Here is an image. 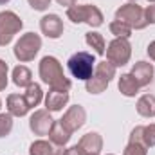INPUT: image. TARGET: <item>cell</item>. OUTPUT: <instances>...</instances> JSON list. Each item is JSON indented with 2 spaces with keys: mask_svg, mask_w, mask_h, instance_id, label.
I'll list each match as a JSON object with an SVG mask.
<instances>
[{
  "mask_svg": "<svg viewBox=\"0 0 155 155\" xmlns=\"http://www.w3.org/2000/svg\"><path fill=\"white\" fill-rule=\"evenodd\" d=\"M78 146L83 155H99L103 150V137L97 132H88L79 139Z\"/></svg>",
  "mask_w": 155,
  "mask_h": 155,
  "instance_id": "8fae6325",
  "label": "cell"
},
{
  "mask_svg": "<svg viewBox=\"0 0 155 155\" xmlns=\"http://www.w3.org/2000/svg\"><path fill=\"white\" fill-rule=\"evenodd\" d=\"M107 87H108V81H105L103 78L96 76V74H92V78L85 81V88L88 94H101L107 90Z\"/></svg>",
  "mask_w": 155,
  "mask_h": 155,
  "instance_id": "603a6c76",
  "label": "cell"
},
{
  "mask_svg": "<svg viewBox=\"0 0 155 155\" xmlns=\"http://www.w3.org/2000/svg\"><path fill=\"white\" fill-rule=\"evenodd\" d=\"M5 107H7V112L13 117H24L31 110L24 94H9L5 99Z\"/></svg>",
  "mask_w": 155,
  "mask_h": 155,
  "instance_id": "4fadbf2b",
  "label": "cell"
},
{
  "mask_svg": "<svg viewBox=\"0 0 155 155\" xmlns=\"http://www.w3.org/2000/svg\"><path fill=\"white\" fill-rule=\"evenodd\" d=\"M7 72H9V67L4 60H0V92L5 90L7 87Z\"/></svg>",
  "mask_w": 155,
  "mask_h": 155,
  "instance_id": "83f0119b",
  "label": "cell"
},
{
  "mask_svg": "<svg viewBox=\"0 0 155 155\" xmlns=\"http://www.w3.org/2000/svg\"><path fill=\"white\" fill-rule=\"evenodd\" d=\"M13 130V116L7 112V114H0V139L9 135Z\"/></svg>",
  "mask_w": 155,
  "mask_h": 155,
  "instance_id": "484cf974",
  "label": "cell"
},
{
  "mask_svg": "<svg viewBox=\"0 0 155 155\" xmlns=\"http://www.w3.org/2000/svg\"><path fill=\"white\" fill-rule=\"evenodd\" d=\"M105 52H107V61H110L116 67H123L132 58V45L128 38H114L108 43V49Z\"/></svg>",
  "mask_w": 155,
  "mask_h": 155,
  "instance_id": "52a82bcc",
  "label": "cell"
},
{
  "mask_svg": "<svg viewBox=\"0 0 155 155\" xmlns=\"http://www.w3.org/2000/svg\"><path fill=\"white\" fill-rule=\"evenodd\" d=\"M13 83L16 87H22V88H27L31 83H33V72L25 67V65H16L13 69Z\"/></svg>",
  "mask_w": 155,
  "mask_h": 155,
  "instance_id": "d6986e66",
  "label": "cell"
},
{
  "mask_svg": "<svg viewBox=\"0 0 155 155\" xmlns=\"http://www.w3.org/2000/svg\"><path fill=\"white\" fill-rule=\"evenodd\" d=\"M61 121V124L72 134V132H76L79 130L83 124H85V121H87V112H85V108L81 107V105H74V107H71L63 117L60 119Z\"/></svg>",
  "mask_w": 155,
  "mask_h": 155,
  "instance_id": "9c48e42d",
  "label": "cell"
},
{
  "mask_svg": "<svg viewBox=\"0 0 155 155\" xmlns=\"http://www.w3.org/2000/svg\"><path fill=\"white\" fill-rule=\"evenodd\" d=\"M24 97H25V101H27L29 108H35V107H38L40 103H41V99H43L41 87H40L38 83H31V85L25 88V92H24Z\"/></svg>",
  "mask_w": 155,
  "mask_h": 155,
  "instance_id": "ffe728a7",
  "label": "cell"
},
{
  "mask_svg": "<svg viewBox=\"0 0 155 155\" xmlns=\"http://www.w3.org/2000/svg\"><path fill=\"white\" fill-rule=\"evenodd\" d=\"M69 90H56L51 88L45 96V110L49 112H60L63 110V107L69 103Z\"/></svg>",
  "mask_w": 155,
  "mask_h": 155,
  "instance_id": "7c38bea8",
  "label": "cell"
},
{
  "mask_svg": "<svg viewBox=\"0 0 155 155\" xmlns=\"http://www.w3.org/2000/svg\"><path fill=\"white\" fill-rule=\"evenodd\" d=\"M65 150L63 146H56L51 141H43L38 139L29 146V155H63Z\"/></svg>",
  "mask_w": 155,
  "mask_h": 155,
  "instance_id": "9a60e30c",
  "label": "cell"
},
{
  "mask_svg": "<svg viewBox=\"0 0 155 155\" xmlns=\"http://www.w3.org/2000/svg\"><path fill=\"white\" fill-rule=\"evenodd\" d=\"M38 74L45 85H49L51 88H56V90H69L72 85L71 79L65 76L61 63L54 56H43L41 58Z\"/></svg>",
  "mask_w": 155,
  "mask_h": 155,
  "instance_id": "6da1fadb",
  "label": "cell"
},
{
  "mask_svg": "<svg viewBox=\"0 0 155 155\" xmlns=\"http://www.w3.org/2000/svg\"><path fill=\"white\" fill-rule=\"evenodd\" d=\"M40 49H41V38L36 33H25L15 43L13 52H15V58L20 63H27V61H31V60L36 58Z\"/></svg>",
  "mask_w": 155,
  "mask_h": 155,
  "instance_id": "277c9868",
  "label": "cell"
},
{
  "mask_svg": "<svg viewBox=\"0 0 155 155\" xmlns=\"http://www.w3.org/2000/svg\"><path fill=\"white\" fill-rule=\"evenodd\" d=\"M56 2H58L61 7H63V5H65V7H71V5H74V4H76L78 0H56Z\"/></svg>",
  "mask_w": 155,
  "mask_h": 155,
  "instance_id": "d6a6232c",
  "label": "cell"
},
{
  "mask_svg": "<svg viewBox=\"0 0 155 155\" xmlns=\"http://www.w3.org/2000/svg\"><path fill=\"white\" fill-rule=\"evenodd\" d=\"M148 56L155 61V40L153 41H150V45H148Z\"/></svg>",
  "mask_w": 155,
  "mask_h": 155,
  "instance_id": "1f68e13d",
  "label": "cell"
},
{
  "mask_svg": "<svg viewBox=\"0 0 155 155\" xmlns=\"http://www.w3.org/2000/svg\"><path fill=\"white\" fill-rule=\"evenodd\" d=\"M128 2H137V0H128Z\"/></svg>",
  "mask_w": 155,
  "mask_h": 155,
  "instance_id": "d590c367",
  "label": "cell"
},
{
  "mask_svg": "<svg viewBox=\"0 0 155 155\" xmlns=\"http://www.w3.org/2000/svg\"><path fill=\"white\" fill-rule=\"evenodd\" d=\"M27 2L35 11H47L51 5V0H27Z\"/></svg>",
  "mask_w": 155,
  "mask_h": 155,
  "instance_id": "f1b7e54d",
  "label": "cell"
},
{
  "mask_svg": "<svg viewBox=\"0 0 155 155\" xmlns=\"http://www.w3.org/2000/svg\"><path fill=\"white\" fill-rule=\"evenodd\" d=\"M67 67H69V72L72 74V78L87 81L88 78H92V74H94L96 58H94V54H90L87 51H79V52L72 54L69 58Z\"/></svg>",
  "mask_w": 155,
  "mask_h": 155,
  "instance_id": "3957f363",
  "label": "cell"
},
{
  "mask_svg": "<svg viewBox=\"0 0 155 155\" xmlns=\"http://www.w3.org/2000/svg\"><path fill=\"white\" fill-rule=\"evenodd\" d=\"M85 41H87V45H88V47H92V49H94V52H96V54H99V56H101V54H105V51H107L105 47H107V45H105V38H103V35H101V33H96V31L87 33V35H85Z\"/></svg>",
  "mask_w": 155,
  "mask_h": 155,
  "instance_id": "44dd1931",
  "label": "cell"
},
{
  "mask_svg": "<svg viewBox=\"0 0 155 155\" xmlns=\"http://www.w3.org/2000/svg\"><path fill=\"white\" fill-rule=\"evenodd\" d=\"M144 144L148 148H153L155 146V123L144 126Z\"/></svg>",
  "mask_w": 155,
  "mask_h": 155,
  "instance_id": "4316f807",
  "label": "cell"
},
{
  "mask_svg": "<svg viewBox=\"0 0 155 155\" xmlns=\"http://www.w3.org/2000/svg\"><path fill=\"white\" fill-rule=\"evenodd\" d=\"M137 114L143 117H153L155 116V96L152 94H144L137 99Z\"/></svg>",
  "mask_w": 155,
  "mask_h": 155,
  "instance_id": "ac0fdd59",
  "label": "cell"
},
{
  "mask_svg": "<svg viewBox=\"0 0 155 155\" xmlns=\"http://www.w3.org/2000/svg\"><path fill=\"white\" fill-rule=\"evenodd\" d=\"M52 124H54V119L51 117L49 110H36L29 119V128L35 135H49Z\"/></svg>",
  "mask_w": 155,
  "mask_h": 155,
  "instance_id": "ba28073f",
  "label": "cell"
},
{
  "mask_svg": "<svg viewBox=\"0 0 155 155\" xmlns=\"http://www.w3.org/2000/svg\"><path fill=\"white\" fill-rule=\"evenodd\" d=\"M117 87H119V92L123 96H126V97H135L137 92H139V88H141L139 83L135 81V78L132 76V74H121Z\"/></svg>",
  "mask_w": 155,
  "mask_h": 155,
  "instance_id": "e0dca14e",
  "label": "cell"
},
{
  "mask_svg": "<svg viewBox=\"0 0 155 155\" xmlns=\"http://www.w3.org/2000/svg\"><path fill=\"white\" fill-rule=\"evenodd\" d=\"M144 15H146V22H148V24H155V2H152V4L144 9Z\"/></svg>",
  "mask_w": 155,
  "mask_h": 155,
  "instance_id": "f546056e",
  "label": "cell"
},
{
  "mask_svg": "<svg viewBox=\"0 0 155 155\" xmlns=\"http://www.w3.org/2000/svg\"><path fill=\"white\" fill-rule=\"evenodd\" d=\"M116 69H117L116 65H112L110 61H107V60H105V61H99V63L96 65L94 74H96V76H99V78H103L105 81H108V83H110V81L116 78Z\"/></svg>",
  "mask_w": 155,
  "mask_h": 155,
  "instance_id": "7402d4cb",
  "label": "cell"
},
{
  "mask_svg": "<svg viewBox=\"0 0 155 155\" xmlns=\"http://www.w3.org/2000/svg\"><path fill=\"white\" fill-rule=\"evenodd\" d=\"M67 18L72 24H87L90 27H99L103 25V13L90 4H83V5H71L67 7Z\"/></svg>",
  "mask_w": 155,
  "mask_h": 155,
  "instance_id": "7a4b0ae2",
  "label": "cell"
},
{
  "mask_svg": "<svg viewBox=\"0 0 155 155\" xmlns=\"http://www.w3.org/2000/svg\"><path fill=\"white\" fill-rule=\"evenodd\" d=\"M11 0H0V5H5V4H9Z\"/></svg>",
  "mask_w": 155,
  "mask_h": 155,
  "instance_id": "836d02e7",
  "label": "cell"
},
{
  "mask_svg": "<svg viewBox=\"0 0 155 155\" xmlns=\"http://www.w3.org/2000/svg\"><path fill=\"white\" fill-rule=\"evenodd\" d=\"M148 2H155V0H148Z\"/></svg>",
  "mask_w": 155,
  "mask_h": 155,
  "instance_id": "8d00e7d4",
  "label": "cell"
},
{
  "mask_svg": "<svg viewBox=\"0 0 155 155\" xmlns=\"http://www.w3.org/2000/svg\"><path fill=\"white\" fill-rule=\"evenodd\" d=\"M116 20L124 22L130 29H135V31H141L148 25L144 9L141 5H137V2H128L124 5H121L116 11Z\"/></svg>",
  "mask_w": 155,
  "mask_h": 155,
  "instance_id": "5b68a950",
  "label": "cell"
},
{
  "mask_svg": "<svg viewBox=\"0 0 155 155\" xmlns=\"http://www.w3.org/2000/svg\"><path fill=\"white\" fill-rule=\"evenodd\" d=\"M0 110H2V99H0Z\"/></svg>",
  "mask_w": 155,
  "mask_h": 155,
  "instance_id": "e575fe53",
  "label": "cell"
},
{
  "mask_svg": "<svg viewBox=\"0 0 155 155\" xmlns=\"http://www.w3.org/2000/svg\"><path fill=\"white\" fill-rule=\"evenodd\" d=\"M123 155H148V146L143 144V143H134V141H128L126 148Z\"/></svg>",
  "mask_w": 155,
  "mask_h": 155,
  "instance_id": "d4e9b609",
  "label": "cell"
},
{
  "mask_svg": "<svg viewBox=\"0 0 155 155\" xmlns=\"http://www.w3.org/2000/svg\"><path fill=\"white\" fill-rule=\"evenodd\" d=\"M24 27L22 18L13 11H2L0 13V47H5L11 43L16 33Z\"/></svg>",
  "mask_w": 155,
  "mask_h": 155,
  "instance_id": "8992f818",
  "label": "cell"
},
{
  "mask_svg": "<svg viewBox=\"0 0 155 155\" xmlns=\"http://www.w3.org/2000/svg\"><path fill=\"white\" fill-rule=\"evenodd\" d=\"M132 76L139 83V87H148L153 81V65L148 61H137L132 67Z\"/></svg>",
  "mask_w": 155,
  "mask_h": 155,
  "instance_id": "5bb4252c",
  "label": "cell"
},
{
  "mask_svg": "<svg viewBox=\"0 0 155 155\" xmlns=\"http://www.w3.org/2000/svg\"><path fill=\"white\" fill-rule=\"evenodd\" d=\"M110 33L116 36V38H130L132 36V29L124 24V22H119V20H114L110 25H108Z\"/></svg>",
  "mask_w": 155,
  "mask_h": 155,
  "instance_id": "cb8c5ba5",
  "label": "cell"
},
{
  "mask_svg": "<svg viewBox=\"0 0 155 155\" xmlns=\"http://www.w3.org/2000/svg\"><path fill=\"white\" fill-rule=\"evenodd\" d=\"M40 29L47 38L58 40L63 35V20L58 15H45L40 18Z\"/></svg>",
  "mask_w": 155,
  "mask_h": 155,
  "instance_id": "30bf717a",
  "label": "cell"
},
{
  "mask_svg": "<svg viewBox=\"0 0 155 155\" xmlns=\"http://www.w3.org/2000/svg\"><path fill=\"white\" fill-rule=\"evenodd\" d=\"M63 155H83V152L79 150V146L76 144V146H71V148H67Z\"/></svg>",
  "mask_w": 155,
  "mask_h": 155,
  "instance_id": "4dcf8cb0",
  "label": "cell"
},
{
  "mask_svg": "<svg viewBox=\"0 0 155 155\" xmlns=\"http://www.w3.org/2000/svg\"><path fill=\"white\" fill-rule=\"evenodd\" d=\"M107 155H114V153H107Z\"/></svg>",
  "mask_w": 155,
  "mask_h": 155,
  "instance_id": "74e56055",
  "label": "cell"
},
{
  "mask_svg": "<svg viewBox=\"0 0 155 155\" xmlns=\"http://www.w3.org/2000/svg\"><path fill=\"white\" fill-rule=\"evenodd\" d=\"M71 132L61 124V121H54L51 132H49V141L56 146H65L69 141H71Z\"/></svg>",
  "mask_w": 155,
  "mask_h": 155,
  "instance_id": "2e32d148",
  "label": "cell"
}]
</instances>
